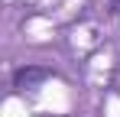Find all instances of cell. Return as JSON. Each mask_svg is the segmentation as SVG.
<instances>
[{
  "instance_id": "cell-1",
  "label": "cell",
  "mask_w": 120,
  "mask_h": 117,
  "mask_svg": "<svg viewBox=\"0 0 120 117\" xmlns=\"http://www.w3.org/2000/svg\"><path fill=\"white\" fill-rule=\"evenodd\" d=\"M45 78H52V72H49V68L29 65V68H16V75H13V85H16L20 91H26V88H36V85H42Z\"/></svg>"
},
{
  "instance_id": "cell-2",
  "label": "cell",
  "mask_w": 120,
  "mask_h": 117,
  "mask_svg": "<svg viewBox=\"0 0 120 117\" xmlns=\"http://www.w3.org/2000/svg\"><path fill=\"white\" fill-rule=\"evenodd\" d=\"M114 7H117V13H120V0H114Z\"/></svg>"
}]
</instances>
